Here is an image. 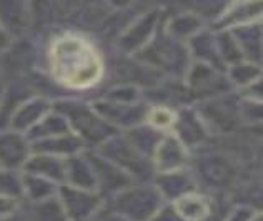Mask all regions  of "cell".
<instances>
[{"label":"cell","instance_id":"obj_14","mask_svg":"<svg viewBox=\"0 0 263 221\" xmlns=\"http://www.w3.org/2000/svg\"><path fill=\"white\" fill-rule=\"evenodd\" d=\"M152 167H154L155 175L168 173V171H177L189 168L192 163V151L172 133L163 135L158 142L157 148L150 156Z\"/></svg>","mask_w":263,"mask_h":221},{"label":"cell","instance_id":"obj_8","mask_svg":"<svg viewBox=\"0 0 263 221\" xmlns=\"http://www.w3.org/2000/svg\"><path fill=\"white\" fill-rule=\"evenodd\" d=\"M195 110L202 116L210 135H230L241 125L240 96L230 92L195 103Z\"/></svg>","mask_w":263,"mask_h":221},{"label":"cell","instance_id":"obj_17","mask_svg":"<svg viewBox=\"0 0 263 221\" xmlns=\"http://www.w3.org/2000/svg\"><path fill=\"white\" fill-rule=\"evenodd\" d=\"M30 155V142L24 133L13 130L0 132V168L22 171Z\"/></svg>","mask_w":263,"mask_h":221},{"label":"cell","instance_id":"obj_1","mask_svg":"<svg viewBox=\"0 0 263 221\" xmlns=\"http://www.w3.org/2000/svg\"><path fill=\"white\" fill-rule=\"evenodd\" d=\"M44 62L50 80L68 93L62 96L85 98L108 78L107 55L92 35L79 30L55 32L47 40Z\"/></svg>","mask_w":263,"mask_h":221},{"label":"cell","instance_id":"obj_23","mask_svg":"<svg viewBox=\"0 0 263 221\" xmlns=\"http://www.w3.org/2000/svg\"><path fill=\"white\" fill-rule=\"evenodd\" d=\"M64 185L75 186L82 190H95V175L92 163L87 156V150L84 153H79L65 160V178Z\"/></svg>","mask_w":263,"mask_h":221},{"label":"cell","instance_id":"obj_12","mask_svg":"<svg viewBox=\"0 0 263 221\" xmlns=\"http://www.w3.org/2000/svg\"><path fill=\"white\" fill-rule=\"evenodd\" d=\"M87 156L90 163H92L93 175H95V190L97 193L105 199V203L108 199H112L114 196L119 195L120 191L128 188L130 185H134L135 182L132 179L125 171L120 170L117 165L112 162L105 160L103 156H100L93 150H87Z\"/></svg>","mask_w":263,"mask_h":221},{"label":"cell","instance_id":"obj_10","mask_svg":"<svg viewBox=\"0 0 263 221\" xmlns=\"http://www.w3.org/2000/svg\"><path fill=\"white\" fill-rule=\"evenodd\" d=\"M57 198L68 221H90L105 206V199L97 191L68 185H60Z\"/></svg>","mask_w":263,"mask_h":221},{"label":"cell","instance_id":"obj_25","mask_svg":"<svg viewBox=\"0 0 263 221\" xmlns=\"http://www.w3.org/2000/svg\"><path fill=\"white\" fill-rule=\"evenodd\" d=\"M237 40L243 60L261 65V20L230 30Z\"/></svg>","mask_w":263,"mask_h":221},{"label":"cell","instance_id":"obj_4","mask_svg":"<svg viewBox=\"0 0 263 221\" xmlns=\"http://www.w3.org/2000/svg\"><path fill=\"white\" fill-rule=\"evenodd\" d=\"M190 168L197 179L198 190L205 188V193L212 191L213 195L225 193L237 176L235 165L230 158L206 147L192 153Z\"/></svg>","mask_w":263,"mask_h":221},{"label":"cell","instance_id":"obj_42","mask_svg":"<svg viewBox=\"0 0 263 221\" xmlns=\"http://www.w3.org/2000/svg\"><path fill=\"white\" fill-rule=\"evenodd\" d=\"M90 221H95V219H90Z\"/></svg>","mask_w":263,"mask_h":221},{"label":"cell","instance_id":"obj_18","mask_svg":"<svg viewBox=\"0 0 263 221\" xmlns=\"http://www.w3.org/2000/svg\"><path fill=\"white\" fill-rule=\"evenodd\" d=\"M261 20V2H230L209 29L213 32L235 30Z\"/></svg>","mask_w":263,"mask_h":221},{"label":"cell","instance_id":"obj_28","mask_svg":"<svg viewBox=\"0 0 263 221\" xmlns=\"http://www.w3.org/2000/svg\"><path fill=\"white\" fill-rule=\"evenodd\" d=\"M22 186H24V202L25 203H37L45 199L55 198L59 193L60 185L45 179L37 175H29L22 171Z\"/></svg>","mask_w":263,"mask_h":221},{"label":"cell","instance_id":"obj_9","mask_svg":"<svg viewBox=\"0 0 263 221\" xmlns=\"http://www.w3.org/2000/svg\"><path fill=\"white\" fill-rule=\"evenodd\" d=\"M183 84L192 96L193 105L198 102L213 98V96L233 92L223 70H217L213 67L195 64V62H192L183 78Z\"/></svg>","mask_w":263,"mask_h":221},{"label":"cell","instance_id":"obj_37","mask_svg":"<svg viewBox=\"0 0 263 221\" xmlns=\"http://www.w3.org/2000/svg\"><path fill=\"white\" fill-rule=\"evenodd\" d=\"M150 221H183V219L177 215L174 206H172L170 203H165L162 208L155 213L154 218H152Z\"/></svg>","mask_w":263,"mask_h":221},{"label":"cell","instance_id":"obj_39","mask_svg":"<svg viewBox=\"0 0 263 221\" xmlns=\"http://www.w3.org/2000/svg\"><path fill=\"white\" fill-rule=\"evenodd\" d=\"M10 42H12V40L9 38V35H7V33L0 29V55H4V52L10 47Z\"/></svg>","mask_w":263,"mask_h":221},{"label":"cell","instance_id":"obj_21","mask_svg":"<svg viewBox=\"0 0 263 221\" xmlns=\"http://www.w3.org/2000/svg\"><path fill=\"white\" fill-rule=\"evenodd\" d=\"M183 221H205L212 215L213 198L205 191L195 190L170 203Z\"/></svg>","mask_w":263,"mask_h":221},{"label":"cell","instance_id":"obj_38","mask_svg":"<svg viewBox=\"0 0 263 221\" xmlns=\"http://www.w3.org/2000/svg\"><path fill=\"white\" fill-rule=\"evenodd\" d=\"M93 219L95 221H128L125 218H122L120 215H117V213L112 208H108L107 205L99 211V215H97Z\"/></svg>","mask_w":263,"mask_h":221},{"label":"cell","instance_id":"obj_19","mask_svg":"<svg viewBox=\"0 0 263 221\" xmlns=\"http://www.w3.org/2000/svg\"><path fill=\"white\" fill-rule=\"evenodd\" d=\"M154 185L158 193L165 199V203H174L175 199L182 198L183 195L198 190L197 179L193 176L192 168H183L168 173H160L154 176Z\"/></svg>","mask_w":263,"mask_h":221},{"label":"cell","instance_id":"obj_7","mask_svg":"<svg viewBox=\"0 0 263 221\" xmlns=\"http://www.w3.org/2000/svg\"><path fill=\"white\" fill-rule=\"evenodd\" d=\"M93 151H97L105 160L112 162L120 170L125 171L135 183L154 182L155 171L154 167H152V162L138 153L122 132L108 138L107 142H103Z\"/></svg>","mask_w":263,"mask_h":221},{"label":"cell","instance_id":"obj_2","mask_svg":"<svg viewBox=\"0 0 263 221\" xmlns=\"http://www.w3.org/2000/svg\"><path fill=\"white\" fill-rule=\"evenodd\" d=\"M52 108L67 120L70 132L77 135L87 150H95L108 138L120 133L97 113L92 102L79 96H59L53 98Z\"/></svg>","mask_w":263,"mask_h":221},{"label":"cell","instance_id":"obj_33","mask_svg":"<svg viewBox=\"0 0 263 221\" xmlns=\"http://www.w3.org/2000/svg\"><path fill=\"white\" fill-rule=\"evenodd\" d=\"M100 98H105L108 102L115 103H138L143 100V90L135 85L127 84H110L107 90H103Z\"/></svg>","mask_w":263,"mask_h":221},{"label":"cell","instance_id":"obj_20","mask_svg":"<svg viewBox=\"0 0 263 221\" xmlns=\"http://www.w3.org/2000/svg\"><path fill=\"white\" fill-rule=\"evenodd\" d=\"M0 29L10 40L24 37L32 29V5L24 2L0 4Z\"/></svg>","mask_w":263,"mask_h":221},{"label":"cell","instance_id":"obj_3","mask_svg":"<svg viewBox=\"0 0 263 221\" xmlns=\"http://www.w3.org/2000/svg\"><path fill=\"white\" fill-rule=\"evenodd\" d=\"M135 58L148 65L152 70L160 73L163 78L168 80H182L185 78L186 72L192 65V58L189 53V47L183 42L172 38L167 35L162 27L157 32L154 40L140 50Z\"/></svg>","mask_w":263,"mask_h":221},{"label":"cell","instance_id":"obj_40","mask_svg":"<svg viewBox=\"0 0 263 221\" xmlns=\"http://www.w3.org/2000/svg\"><path fill=\"white\" fill-rule=\"evenodd\" d=\"M2 95H4V90L0 88V105H2Z\"/></svg>","mask_w":263,"mask_h":221},{"label":"cell","instance_id":"obj_30","mask_svg":"<svg viewBox=\"0 0 263 221\" xmlns=\"http://www.w3.org/2000/svg\"><path fill=\"white\" fill-rule=\"evenodd\" d=\"M122 133L125 135V138L130 142L132 147H134L140 155L148 158V160H150L152 153H154V150L157 148L158 142L163 138V133L157 132V130L145 125V123H142V125H138L132 130H127V132H122Z\"/></svg>","mask_w":263,"mask_h":221},{"label":"cell","instance_id":"obj_6","mask_svg":"<svg viewBox=\"0 0 263 221\" xmlns=\"http://www.w3.org/2000/svg\"><path fill=\"white\" fill-rule=\"evenodd\" d=\"M163 13L165 7L147 5L132 18V22L114 40V50L120 55H130V57L143 50L160 30Z\"/></svg>","mask_w":263,"mask_h":221},{"label":"cell","instance_id":"obj_22","mask_svg":"<svg viewBox=\"0 0 263 221\" xmlns=\"http://www.w3.org/2000/svg\"><path fill=\"white\" fill-rule=\"evenodd\" d=\"M30 147H32V153L50 155V156L62 158V160H67L70 156L84 153L87 150L80 138L77 135H73L72 132L55 138H48V140L30 143Z\"/></svg>","mask_w":263,"mask_h":221},{"label":"cell","instance_id":"obj_11","mask_svg":"<svg viewBox=\"0 0 263 221\" xmlns=\"http://www.w3.org/2000/svg\"><path fill=\"white\" fill-rule=\"evenodd\" d=\"M90 102H92L97 113L110 127H114L117 132H127V130H132L145 123V116H147V110H148V103L145 102L115 103L105 98H100V96L92 98Z\"/></svg>","mask_w":263,"mask_h":221},{"label":"cell","instance_id":"obj_29","mask_svg":"<svg viewBox=\"0 0 263 221\" xmlns=\"http://www.w3.org/2000/svg\"><path fill=\"white\" fill-rule=\"evenodd\" d=\"M225 75L233 92H241L255 82L261 80V65L241 60L238 64L227 67Z\"/></svg>","mask_w":263,"mask_h":221},{"label":"cell","instance_id":"obj_16","mask_svg":"<svg viewBox=\"0 0 263 221\" xmlns=\"http://www.w3.org/2000/svg\"><path fill=\"white\" fill-rule=\"evenodd\" d=\"M53 98L44 93L29 96L10 115V130L27 135L52 110Z\"/></svg>","mask_w":263,"mask_h":221},{"label":"cell","instance_id":"obj_13","mask_svg":"<svg viewBox=\"0 0 263 221\" xmlns=\"http://www.w3.org/2000/svg\"><path fill=\"white\" fill-rule=\"evenodd\" d=\"M172 135L177 136L192 153L209 147V140L212 138L209 128H206L202 116L198 115L193 105L177 110V120L174 130H172Z\"/></svg>","mask_w":263,"mask_h":221},{"label":"cell","instance_id":"obj_34","mask_svg":"<svg viewBox=\"0 0 263 221\" xmlns=\"http://www.w3.org/2000/svg\"><path fill=\"white\" fill-rule=\"evenodd\" d=\"M0 196L17 198L24 202L22 171L0 168Z\"/></svg>","mask_w":263,"mask_h":221},{"label":"cell","instance_id":"obj_41","mask_svg":"<svg viewBox=\"0 0 263 221\" xmlns=\"http://www.w3.org/2000/svg\"><path fill=\"white\" fill-rule=\"evenodd\" d=\"M253 221H261V213H260V215H258V216H257V218H255V219H253Z\"/></svg>","mask_w":263,"mask_h":221},{"label":"cell","instance_id":"obj_31","mask_svg":"<svg viewBox=\"0 0 263 221\" xmlns=\"http://www.w3.org/2000/svg\"><path fill=\"white\" fill-rule=\"evenodd\" d=\"M177 110L178 108L168 105H148L147 116H145V125L152 127L163 135L172 133L177 120Z\"/></svg>","mask_w":263,"mask_h":221},{"label":"cell","instance_id":"obj_26","mask_svg":"<svg viewBox=\"0 0 263 221\" xmlns=\"http://www.w3.org/2000/svg\"><path fill=\"white\" fill-rule=\"evenodd\" d=\"M18 216L20 221H68L57 196L37 203L24 202Z\"/></svg>","mask_w":263,"mask_h":221},{"label":"cell","instance_id":"obj_5","mask_svg":"<svg viewBox=\"0 0 263 221\" xmlns=\"http://www.w3.org/2000/svg\"><path fill=\"white\" fill-rule=\"evenodd\" d=\"M117 215L128 221H150L165 205L154 182L134 183L105 203Z\"/></svg>","mask_w":263,"mask_h":221},{"label":"cell","instance_id":"obj_15","mask_svg":"<svg viewBox=\"0 0 263 221\" xmlns=\"http://www.w3.org/2000/svg\"><path fill=\"white\" fill-rule=\"evenodd\" d=\"M203 29H206L205 22L195 12H192L189 7L180 5L175 9V12H168L167 7H165L162 30L172 38L186 44Z\"/></svg>","mask_w":263,"mask_h":221},{"label":"cell","instance_id":"obj_36","mask_svg":"<svg viewBox=\"0 0 263 221\" xmlns=\"http://www.w3.org/2000/svg\"><path fill=\"white\" fill-rule=\"evenodd\" d=\"M22 199L0 196V219H10L18 215L20 208H22Z\"/></svg>","mask_w":263,"mask_h":221},{"label":"cell","instance_id":"obj_32","mask_svg":"<svg viewBox=\"0 0 263 221\" xmlns=\"http://www.w3.org/2000/svg\"><path fill=\"white\" fill-rule=\"evenodd\" d=\"M213 33H215V45H217L218 58L221 62V65H223V68L243 60V55H241L237 40L233 38L230 30H220Z\"/></svg>","mask_w":263,"mask_h":221},{"label":"cell","instance_id":"obj_24","mask_svg":"<svg viewBox=\"0 0 263 221\" xmlns=\"http://www.w3.org/2000/svg\"><path fill=\"white\" fill-rule=\"evenodd\" d=\"M22 171L29 175H37L45 179H50V182L57 185H64L65 160H62V158H57V156H50V155L32 153Z\"/></svg>","mask_w":263,"mask_h":221},{"label":"cell","instance_id":"obj_35","mask_svg":"<svg viewBox=\"0 0 263 221\" xmlns=\"http://www.w3.org/2000/svg\"><path fill=\"white\" fill-rule=\"evenodd\" d=\"M260 215V210L250 203H235L225 213L223 221H253Z\"/></svg>","mask_w":263,"mask_h":221},{"label":"cell","instance_id":"obj_27","mask_svg":"<svg viewBox=\"0 0 263 221\" xmlns=\"http://www.w3.org/2000/svg\"><path fill=\"white\" fill-rule=\"evenodd\" d=\"M68 132H70V127H68L67 120L59 112H55V110L52 108L50 112H48L25 136L29 138L30 143H35V142L48 140V138L65 135Z\"/></svg>","mask_w":263,"mask_h":221}]
</instances>
